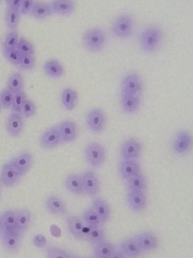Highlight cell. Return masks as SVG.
Masks as SVG:
<instances>
[{"mask_svg": "<svg viewBox=\"0 0 193 258\" xmlns=\"http://www.w3.org/2000/svg\"><path fill=\"white\" fill-rule=\"evenodd\" d=\"M86 124L92 132L100 133L104 130L106 125V116L100 108H94L86 116Z\"/></svg>", "mask_w": 193, "mask_h": 258, "instance_id": "7", "label": "cell"}, {"mask_svg": "<svg viewBox=\"0 0 193 258\" xmlns=\"http://www.w3.org/2000/svg\"><path fill=\"white\" fill-rule=\"evenodd\" d=\"M141 104L142 95H120V106L125 114H135L141 108Z\"/></svg>", "mask_w": 193, "mask_h": 258, "instance_id": "15", "label": "cell"}, {"mask_svg": "<svg viewBox=\"0 0 193 258\" xmlns=\"http://www.w3.org/2000/svg\"><path fill=\"white\" fill-rule=\"evenodd\" d=\"M85 157L89 165L94 168H98L106 161V149L99 143H89L85 149Z\"/></svg>", "mask_w": 193, "mask_h": 258, "instance_id": "5", "label": "cell"}, {"mask_svg": "<svg viewBox=\"0 0 193 258\" xmlns=\"http://www.w3.org/2000/svg\"><path fill=\"white\" fill-rule=\"evenodd\" d=\"M21 177L10 162H8L2 168L0 173V183L6 187H12L20 181Z\"/></svg>", "mask_w": 193, "mask_h": 258, "instance_id": "16", "label": "cell"}, {"mask_svg": "<svg viewBox=\"0 0 193 258\" xmlns=\"http://www.w3.org/2000/svg\"><path fill=\"white\" fill-rule=\"evenodd\" d=\"M89 258H95V257H89Z\"/></svg>", "mask_w": 193, "mask_h": 258, "instance_id": "52", "label": "cell"}, {"mask_svg": "<svg viewBox=\"0 0 193 258\" xmlns=\"http://www.w3.org/2000/svg\"><path fill=\"white\" fill-rule=\"evenodd\" d=\"M45 256L46 258H71L74 255L63 248L48 245L45 248Z\"/></svg>", "mask_w": 193, "mask_h": 258, "instance_id": "37", "label": "cell"}, {"mask_svg": "<svg viewBox=\"0 0 193 258\" xmlns=\"http://www.w3.org/2000/svg\"><path fill=\"white\" fill-rule=\"evenodd\" d=\"M71 258H82V257H77V256H74H74H73V257H71Z\"/></svg>", "mask_w": 193, "mask_h": 258, "instance_id": "50", "label": "cell"}, {"mask_svg": "<svg viewBox=\"0 0 193 258\" xmlns=\"http://www.w3.org/2000/svg\"><path fill=\"white\" fill-rule=\"evenodd\" d=\"M106 43V33L99 27L89 29L83 35V46L88 51L92 52H99L103 49Z\"/></svg>", "mask_w": 193, "mask_h": 258, "instance_id": "2", "label": "cell"}, {"mask_svg": "<svg viewBox=\"0 0 193 258\" xmlns=\"http://www.w3.org/2000/svg\"><path fill=\"white\" fill-rule=\"evenodd\" d=\"M39 143L42 148L47 149V150H52L60 145L62 141L57 125L45 131L41 135Z\"/></svg>", "mask_w": 193, "mask_h": 258, "instance_id": "14", "label": "cell"}, {"mask_svg": "<svg viewBox=\"0 0 193 258\" xmlns=\"http://www.w3.org/2000/svg\"><path fill=\"white\" fill-rule=\"evenodd\" d=\"M16 212V231L20 234L24 235L31 224L32 213L27 209H18Z\"/></svg>", "mask_w": 193, "mask_h": 258, "instance_id": "25", "label": "cell"}, {"mask_svg": "<svg viewBox=\"0 0 193 258\" xmlns=\"http://www.w3.org/2000/svg\"><path fill=\"white\" fill-rule=\"evenodd\" d=\"M118 249L126 256L127 258H138L142 255L143 252L140 248L138 242L134 237L127 238L121 242Z\"/></svg>", "mask_w": 193, "mask_h": 258, "instance_id": "22", "label": "cell"}, {"mask_svg": "<svg viewBox=\"0 0 193 258\" xmlns=\"http://www.w3.org/2000/svg\"><path fill=\"white\" fill-rule=\"evenodd\" d=\"M36 113V104L33 103V101L27 98L26 101H24V105L22 107V113L23 116L25 118H30L31 116H34Z\"/></svg>", "mask_w": 193, "mask_h": 258, "instance_id": "44", "label": "cell"}, {"mask_svg": "<svg viewBox=\"0 0 193 258\" xmlns=\"http://www.w3.org/2000/svg\"><path fill=\"white\" fill-rule=\"evenodd\" d=\"M66 224L71 234L77 240L84 241V229L86 224L83 218L76 215L68 216Z\"/></svg>", "mask_w": 193, "mask_h": 258, "instance_id": "18", "label": "cell"}, {"mask_svg": "<svg viewBox=\"0 0 193 258\" xmlns=\"http://www.w3.org/2000/svg\"><path fill=\"white\" fill-rule=\"evenodd\" d=\"M24 86V80L22 75L20 73H15L8 80L6 89L15 95L18 92L23 91Z\"/></svg>", "mask_w": 193, "mask_h": 258, "instance_id": "34", "label": "cell"}, {"mask_svg": "<svg viewBox=\"0 0 193 258\" xmlns=\"http://www.w3.org/2000/svg\"><path fill=\"white\" fill-rule=\"evenodd\" d=\"M109 258H127L126 257V256L124 255V254H123L122 252H121V251H120L119 249L115 250V251H114L113 254H112V255L110 256Z\"/></svg>", "mask_w": 193, "mask_h": 258, "instance_id": "47", "label": "cell"}, {"mask_svg": "<svg viewBox=\"0 0 193 258\" xmlns=\"http://www.w3.org/2000/svg\"><path fill=\"white\" fill-rule=\"evenodd\" d=\"M60 132L62 143L69 144L74 142L77 138V125L71 120H65L57 125Z\"/></svg>", "mask_w": 193, "mask_h": 258, "instance_id": "19", "label": "cell"}, {"mask_svg": "<svg viewBox=\"0 0 193 258\" xmlns=\"http://www.w3.org/2000/svg\"><path fill=\"white\" fill-rule=\"evenodd\" d=\"M19 11L13 10L8 8L6 12V22L8 28L12 31H15L18 28L20 21Z\"/></svg>", "mask_w": 193, "mask_h": 258, "instance_id": "36", "label": "cell"}, {"mask_svg": "<svg viewBox=\"0 0 193 258\" xmlns=\"http://www.w3.org/2000/svg\"><path fill=\"white\" fill-rule=\"evenodd\" d=\"M9 162L19 174L20 177H23L31 169L33 164V158L30 152L26 151L18 155L16 157H14Z\"/></svg>", "mask_w": 193, "mask_h": 258, "instance_id": "11", "label": "cell"}, {"mask_svg": "<svg viewBox=\"0 0 193 258\" xmlns=\"http://www.w3.org/2000/svg\"><path fill=\"white\" fill-rule=\"evenodd\" d=\"M6 131L12 137H18L24 128V116L21 113L13 112L11 113L6 122Z\"/></svg>", "mask_w": 193, "mask_h": 258, "instance_id": "17", "label": "cell"}, {"mask_svg": "<svg viewBox=\"0 0 193 258\" xmlns=\"http://www.w3.org/2000/svg\"><path fill=\"white\" fill-rule=\"evenodd\" d=\"M36 60L34 55H22L18 68L21 71H31L35 68Z\"/></svg>", "mask_w": 193, "mask_h": 258, "instance_id": "42", "label": "cell"}, {"mask_svg": "<svg viewBox=\"0 0 193 258\" xmlns=\"http://www.w3.org/2000/svg\"><path fill=\"white\" fill-rule=\"evenodd\" d=\"M43 71L47 77L52 79L60 78L65 74V68L57 59H50L45 61Z\"/></svg>", "mask_w": 193, "mask_h": 258, "instance_id": "27", "label": "cell"}, {"mask_svg": "<svg viewBox=\"0 0 193 258\" xmlns=\"http://www.w3.org/2000/svg\"><path fill=\"white\" fill-rule=\"evenodd\" d=\"M27 98V95L24 91H21V92L15 94V96H14L13 104H12V107H11L12 111L16 112V113H21L24 101H26Z\"/></svg>", "mask_w": 193, "mask_h": 258, "instance_id": "39", "label": "cell"}, {"mask_svg": "<svg viewBox=\"0 0 193 258\" xmlns=\"http://www.w3.org/2000/svg\"><path fill=\"white\" fill-rule=\"evenodd\" d=\"M3 54L9 63L15 66H18L22 57L21 53L16 48L11 50L3 49Z\"/></svg>", "mask_w": 193, "mask_h": 258, "instance_id": "41", "label": "cell"}, {"mask_svg": "<svg viewBox=\"0 0 193 258\" xmlns=\"http://www.w3.org/2000/svg\"><path fill=\"white\" fill-rule=\"evenodd\" d=\"M126 188L128 191H146L147 189V180L142 173L136 174L126 180Z\"/></svg>", "mask_w": 193, "mask_h": 258, "instance_id": "31", "label": "cell"}, {"mask_svg": "<svg viewBox=\"0 0 193 258\" xmlns=\"http://www.w3.org/2000/svg\"><path fill=\"white\" fill-rule=\"evenodd\" d=\"M23 235L18 232H6L2 233L1 241L3 248L11 254H15L21 248Z\"/></svg>", "mask_w": 193, "mask_h": 258, "instance_id": "13", "label": "cell"}, {"mask_svg": "<svg viewBox=\"0 0 193 258\" xmlns=\"http://www.w3.org/2000/svg\"><path fill=\"white\" fill-rule=\"evenodd\" d=\"M0 1H1V0H0Z\"/></svg>", "mask_w": 193, "mask_h": 258, "instance_id": "54", "label": "cell"}, {"mask_svg": "<svg viewBox=\"0 0 193 258\" xmlns=\"http://www.w3.org/2000/svg\"><path fill=\"white\" fill-rule=\"evenodd\" d=\"M192 137L189 132L180 131L173 141V150L178 155L186 154L192 148Z\"/></svg>", "mask_w": 193, "mask_h": 258, "instance_id": "12", "label": "cell"}, {"mask_svg": "<svg viewBox=\"0 0 193 258\" xmlns=\"http://www.w3.org/2000/svg\"><path fill=\"white\" fill-rule=\"evenodd\" d=\"M45 207L47 211L53 215H66L68 208L63 200L57 196H50L45 200Z\"/></svg>", "mask_w": 193, "mask_h": 258, "instance_id": "21", "label": "cell"}, {"mask_svg": "<svg viewBox=\"0 0 193 258\" xmlns=\"http://www.w3.org/2000/svg\"><path fill=\"white\" fill-rule=\"evenodd\" d=\"M19 40V36L17 31H12L6 36L3 42V49L11 50L16 48Z\"/></svg>", "mask_w": 193, "mask_h": 258, "instance_id": "40", "label": "cell"}, {"mask_svg": "<svg viewBox=\"0 0 193 258\" xmlns=\"http://www.w3.org/2000/svg\"><path fill=\"white\" fill-rule=\"evenodd\" d=\"M3 233V221H2V215H0V236H1L2 233Z\"/></svg>", "mask_w": 193, "mask_h": 258, "instance_id": "48", "label": "cell"}, {"mask_svg": "<svg viewBox=\"0 0 193 258\" xmlns=\"http://www.w3.org/2000/svg\"><path fill=\"white\" fill-rule=\"evenodd\" d=\"M143 254L152 252L157 249L159 245L158 236L151 231H144L135 236Z\"/></svg>", "mask_w": 193, "mask_h": 258, "instance_id": "8", "label": "cell"}, {"mask_svg": "<svg viewBox=\"0 0 193 258\" xmlns=\"http://www.w3.org/2000/svg\"><path fill=\"white\" fill-rule=\"evenodd\" d=\"M120 175L124 180H127L130 177L141 172V165L136 159L121 160L118 167Z\"/></svg>", "mask_w": 193, "mask_h": 258, "instance_id": "20", "label": "cell"}, {"mask_svg": "<svg viewBox=\"0 0 193 258\" xmlns=\"http://www.w3.org/2000/svg\"><path fill=\"white\" fill-rule=\"evenodd\" d=\"M81 175L83 178L84 195L92 198L96 197L100 192V183L95 173L88 170L82 173Z\"/></svg>", "mask_w": 193, "mask_h": 258, "instance_id": "10", "label": "cell"}, {"mask_svg": "<svg viewBox=\"0 0 193 258\" xmlns=\"http://www.w3.org/2000/svg\"><path fill=\"white\" fill-rule=\"evenodd\" d=\"M116 250V247L112 242L104 240L93 246V257L95 258H109Z\"/></svg>", "mask_w": 193, "mask_h": 258, "instance_id": "30", "label": "cell"}, {"mask_svg": "<svg viewBox=\"0 0 193 258\" xmlns=\"http://www.w3.org/2000/svg\"><path fill=\"white\" fill-rule=\"evenodd\" d=\"M34 0H22L21 9H20V14L21 15H27L30 13L34 4Z\"/></svg>", "mask_w": 193, "mask_h": 258, "instance_id": "45", "label": "cell"}, {"mask_svg": "<svg viewBox=\"0 0 193 258\" xmlns=\"http://www.w3.org/2000/svg\"><path fill=\"white\" fill-rule=\"evenodd\" d=\"M2 105H1V101H0V110H1Z\"/></svg>", "mask_w": 193, "mask_h": 258, "instance_id": "51", "label": "cell"}, {"mask_svg": "<svg viewBox=\"0 0 193 258\" xmlns=\"http://www.w3.org/2000/svg\"><path fill=\"white\" fill-rule=\"evenodd\" d=\"M66 189L75 195H84L83 178L81 174H71L65 180Z\"/></svg>", "mask_w": 193, "mask_h": 258, "instance_id": "24", "label": "cell"}, {"mask_svg": "<svg viewBox=\"0 0 193 258\" xmlns=\"http://www.w3.org/2000/svg\"><path fill=\"white\" fill-rule=\"evenodd\" d=\"M164 39V32L159 26L148 25L140 33L139 43L143 51L147 53H154L162 46Z\"/></svg>", "mask_w": 193, "mask_h": 258, "instance_id": "1", "label": "cell"}, {"mask_svg": "<svg viewBox=\"0 0 193 258\" xmlns=\"http://www.w3.org/2000/svg\"><path fill=\"white\" fill-rule=\"evenodd\" d=\"M14 96L15 95L7 89L2 91L0 93V101H1L2 107L4 109L11 108L13 104Z\"/></svg>", "mask_w": 193, "mask_h": 258, "instance_id": "43", "label": "cell"}, {"mask_svg": "<svg viewBox=\"0 0 193 258\" xmlns=\"http://www.w3.org/2000/svg\"><path fill=\"white\" fill-rule=\"evenodd\" d=\"M30 14L36 19L42 20L51 16L53 12L49 3L42 1H35Z\"/></svg>", "mask_w": 193, "mask_h": 258, "instance_id": "28", "label": "cell"}, {"mask_svg": "<svg viewBox=\"0 0 193 258\" xmlns=\"http://www.w3.org/2000/svg\"><path fill=\"white\" fill-rule=\"evenodd\" d=\"M106 240V233L103 227H91L85 237V240L92 245H97Z\"/></svg>", "mask_w": 193, "mask_h": 258, "instance_id": "32", "label": "cell"}, {"mask_svg": "<svg viewBox=\"0 0 193 258\" xmlns=\"http://www.w3.org/2000/svg\"><path fill=\"white\" fill-rule=\"evenodd\" d=\"M144 88V81L141 75L136 72H131L121 81L120 95H142Z\"/></svg>", "mask_w": 193, "mask_h": 258, "instance_id": "4", "label": "cell"}, {"mask_svg": "<svg viewBox=\"0 0 193 258\" xmlns=\"http://www.w3.org/2000/svg\"><path fill=\"white\" fill-rule=\"evenodd\" d=\"M92 208L100 217L103 224L109 221L111 217V209L109 203L106 200L99 197L94 199Z\"/></svg>", "mask_w": 193, "mask_h": 258, "instance_id": "26", "label": "cell"}, {"mask_svg": "<svg viewBox=\"0 0 193 258\" xmlns=\"http://www.w3.org/2000/svg\"><path fill=\"white\" fill-rule=\"evenodd\" d=\"M127 203L131 210L134 212H142L148 206V198L146 191H128Z\"/></svg>", "mask_w": 193, "mask_h": 258, "instance_id": "9", "label": "cell"}, {"mask_svg": "<svg viewBox=\"0 0 193 258\" xmlns=\"http://www.w3.org/2000/svg\"><path fill=\"white\" fill-rule=\"evenodd\" d=\"M16 49L21 53V55H34V47L30 41L25 38H19Z\"/></svg>", "mask_w": 193, "mask_h": 258, "instance_id": "38", "label": "cell"}, {"mask_svg": "<svg viewBox=\"0 0 193 258\" xmlns=\"http://www.w3.org/2000/svg\"><path fill=\"white\" fill-rule=\"evenodd\" d=\"M50 5L53 13L61 16H68L75 12L76 3L74 0H53Z\"/></svg>", "mask_w": 193, "mask_h": 258, "instance_id": "23", "label": "cell"}, {"mask_svg": "<svg viewBox=\"0 0 193 258\" xmlns=\"http://www.w3.org/2000/svg\"><path fill=\"white\" fill-rule=\"evenodd\" d=\"M1 196H2V186H1V184H0V198H1Z\"/></svg>", "mask_w": 193, "mask_h": 258, "instance_id": "49", "label": "cell"}, {"mask_svg": "<svg viewBox=\"0 0 193 258\" xmlns=\"http://www.w3.org/2000/svg\"><path fill=\"white\" fill-rule=\"evenodd\" d=\"M2 221H3V231L17 232L16 210L5 211V212H3V214H2Z\"/></svg>", "mask_w": 193, "mask_h": 258, "instance_id": "33", "label": "cell"}, {"mask_svg": "<svg viewBox=\"0 0 193 258\" xmlns=\"http://www.w3.org/2000/svg\"><path fill=\"white\" fill-rule=\"evenodd\" d=\"M142 143L135 138L125 140L120 147V157L122 160L138 159L142 153Z\"/></svg>", "mask_w": 193, "mask_h": 258, "instance_id": "6", "label": "cell"}, {"mask_svg": "<svg viewBox=\"0 0 193 258\" xmlns=\"http://www.w3.org/2000/svg\"><path fill=\"white\" fill-rule=\"evenodd\" d=\"M82 218L85 224L90 227H103L104 224L92 207L89 208L83 212Z\"/></svg>", "mask_w": 193, "mask_h": 258, "instance_id": "35", "label": "cell"}, {"mask_svg": "<svg viewBox=\"0 0 193 258\" xmlns=\"http://www.w3.org/2000/svg\"><path fill=\"white\" fill-rule=\"evenodd\" d=\"M6 1H7V0H6Z\"/></svg>", "mask_w": 193, "mask_h": 258, "instance_id": "53", "label": "cell"}, {"mask_svg": "<svg viewBox=\"0 0 193 258\" xmlns=\"http://www.w3.org/2000/svg\"><path fill=\"white\" fill-rule=\"evenodd\" d=\"M79 101L78 92L71 88L63 89L61 94V103L68 111L74 110Z\"/></svg>", "mask_w": 193, "mask_h": 258, "instance_id": "29", "label": "cell"}, {"mask_svg": "<svg viewBox=\"0 0 193 258\" xmlns=\"http://www.w3.org/2000/svg\"><path fill=\"white\" fill-rule=\"evenodd\" d=\"M135 21L133 17L127 14L119 15L112 24V33L115 37L127 39L130 37L135 30Z\"/></svg>", "mask_w": 193, "mask_h": 258, "instance_id": "3", "label": "cell"}, {"mask_svg": "<svg viewBox=\"0 0 193 258\" xmlns=\"http://www.w3.org/2000/svg\"><path fill=\"white\" fill-rule=\"evenodd\" d=\"M6 3H7L8 8L13 9V10L19 11L20 12L22 0H7Z\"/></svg>", "mask_w": 193, "mask_h": 258, "instance_id": "46", "label": "cell"}]
</instances>
